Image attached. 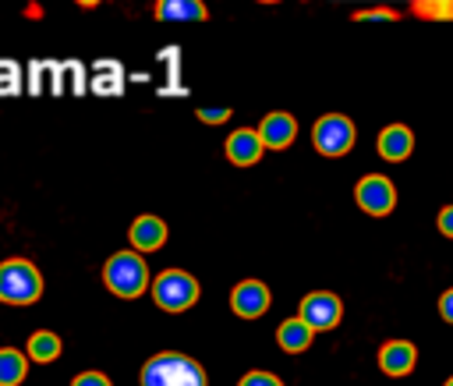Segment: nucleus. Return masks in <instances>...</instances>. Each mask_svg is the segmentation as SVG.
I'll use <instances>...</instances> for the list:
<instances>
[{
  "label": "nucleus",
  "instance_id": "obj_2",
  "mask_svg": "<svg viewBox=\"0 0 453 386\" xmlns=\"http://www.w3.org/2000/svg\"><path fill=\"white\" fill-rule=\"evenodd\" d=\"M103 280H106V287H110L117 297H138V294L149 287L145 259L134 255V251H117V255L106 259Z\"/></svg>",
  "mask_w": 453,
  "mask_h": 386
},
{
  "label": "nucleus",
  "instance_id": "obj_9",
  "mask_svg": "<svg viewBox=\"0 0 453 386\" xmlns=\"http://www.w3.org/2000/svg\"><path fill=\"white\" fill-rule=\"evenodd\" d=\"M255 131H258L265 149H287L297 138V120L287 110H276V113H265V120Z\"/></svg>",
  "mask_w": 453,
  "mask_h": 386
},
{
  "label": "nucleus",
  "instance_id": "obj_6",
  "mask_svg": "<svg viewBox=\"0 0 453 386\" xmlns=\"http://www.w3.org/2000/svg\"><path fill=\"white\" fill-rule=\"evenodd\" d=\"M354 198H357V205H361L368 216H389L393 205H396V188H393L389 177H382V174H368V177L357 181Z\"/></svg>",
  "mask_w": 453,
  "mask_h": 386
},
{
  "label": "nucleus",
  "instance_id": "obj_12",
  "mask_svg": "<svg viewBox=\"0 0 453 386\" xmlns=\"http://www.w3.org/2000/svg\"><path fill=\"white\" fill-rule=\"evenodd\" d=\"M411 149H414V131H411V127L389 124V127L379 131V156H382V159L400 163V159L411 156Z\"/></svg>",
  "mask_w": 453,
  "mask_h": 386
},
{
  "label": "nucleus",
  "instance_id": "obj_24",
  "mask_svg": "<svg viewBox=\"0 0 453 386\" xmlns=\"http://www.w3.org/2000/svg\"><path fill=\"white\" fill-rule=\"evenodd\" d=\"M198 117H202L205 124H223V120L230 117V110H198Z\"/></svg>",
  "mask_w": 453,
  "mask_h": 386
},
{
  "label": "nucleus",
  "instance_id": "obj_13",
  "mask_svg": "<svg viewBox=\"0 0 453 386\" xmlns=\"http://www.w3.org/2000/svg\"><path fill=\"white\" fill-rule=\"evenodd\" d=\"M166 241V223L159 216H138L131 223V244L134 251H156Z\"/></svg>",
  "mask_w": 453,
  "mask_h": 386
},
{
  "label": "nucleus",
  "instance_id": "obj_18",
  "mask_svg": "<svg viewBox=\"0 0 453 386\" xmlns=\"http://www.w3.org/2000/svg\"><path fill=\"white\" fill-rule=\"evenodd\" d=\"M414 14L428 18V21H453V0H411Z\"/></svg>",
  "mask_w": 453,
  "mask_h": 386
},
{
  "label": "nucleus",
  "instance_id": "obj_10",
  "mask_svg": "<svg viewBox=\"0 0 453 386\" xmlns=\"http://www.w3.org/2000/svg\"><path fill=\"white\" fill-rule=\"evenodd\" d=\"M262 152H265V145H262V138H258L255 127H237L226 138V159L234 166H251V163H258Z\"/></svg>",
  "mask_w": 453,
  "mask_h": 386
},
{
  "label": "nucleus",
  "instance_id": "obj_20",
  "mask_svg": "<svg viewBox=\"0 0 453 386\" xmlns=\"http://www.w3.org/2000/svg\"><path fill=\"white\" fill-rule=\"evenodd\" d=\"M71 386H113V382H110L103 372H81V375H78Z\"/></svg>",
  "mask_w": 453,
  "mask_h": 386
},
{
  "label": "nucleus",
  "instance_id": "obj_19",
  "mask_svg": "<svg viewBox=\"0 0 453 386\" xmlns=\"http://www.w3.org/2000/svg\"><path fill=\"white\" fill-rule=\"evenodd\" d=\"M237 386H283V382H280L273 372H248Z\"/></svg>",
  "mask_w": 453,
  "mask_h": 386
},
{
  "label": "nucleus",
  "instance_id": "obj_3",
  "mask_svg": "<svg viewBox=\"0 0 453 386\" xmlns=\"http://www.w3.org/2000/svg\"><path fill=\"white\" fill-rule=\"evenodd\" d=\"M42 294V276L25 259L0 262V301L4 305H32Z\"/></svg>",
  "mask_w": 453,
  "mask_h": 386
},
{
  "label": "nucleus",
  "instance_id": "obj_5",
  "mask_svg": "<svg viewBox=\"0 0 453 386\" xmlns=\"http://www.w3.org/2000/svg\"><path fill=\"white\" fill-rule=\"evenodd\" d=\"M354 138H357V127L343 113H326L311 127V142H315V149L322 156H343V152H350Z\"/></svg>",
  "mask_w": 453,
  "mask_h": 386
},
{
  "label": "nucleus",
  "instance_id": "obj_23",
  "mask_svg": "<svg viewBox=\"0 0 453 386\" xmlns=\"http://www.w3.org/2000/svg\"><path fill=\"white\" fill-rule=\"evenodd\" d=\"M439 315H442L446 322H453V287H449V290L439 297Z\"/></svg>",
  "mask_w": 453,
  "mask_h": 386
},
{
  "label": "nucleus",
  "instance_id": "obj_7",
  "mask_svg": "<svg viewBox=\"0 0 453 386\" xmlns=\"http://www.w3.org/2000/svg\"><path fill=\"white\" fill-rule=\"evenodd\" d=\"M297 315L311 326V333H326V329L340 326V319H343V305H340L336 294H329V290H315V294H308V297L301 301V312H297Z\"/></svg>",
  "mask_w": 453,
  "mask_h": 386
},
{
  "label": "nucleus",
  "instance_id": "obj_26",
  "mask_svg": "<svg viewBox=\"0 0 453 386\" xmlns=\"http://www.w3.org/2000/svg\"><path fill=\"white\" fill-rule=\"evenodd\" d=\"M446 386H453V375H449V379H446Z\"/></svg>",
  "mask_w": 453,
  "mask_h": 386
},
{
  "label": "nucleus",
  "instance_id": "obj_17",
  "mask_svg": "<svg viewBox=\"0 0 453 386\" xmlns=\"http://www.w3.org/2000/svg\"><path fill=\"white\" fill-rule=\"evenodd\" d=\"M28 358L32 361H57L60 358V336L50 329H39L28 336Z\"/></svg>",
  "mask_w": 453,
  "mask_h": 386
},
{
  "label": "nucleus",
  "instance_id": "obj_14",
  "mask_svg": "<svg viewBox=\"0 0 453 386\" xmlns=\"http://www.w3.org/2000/svg\"><path fill=\"white\" fill-rule=\"evenodd\" d=\"M159 21H205L209 11L202 0H156Z\"/></svg>",
  "mask_w": 453,
  "mask_h": 386
},
{
  "label": "nucleus",
  "instance_id": "obj_22",
  "mask_svg": "<svg viewBox=\"0 0 453 386\" xmlns=\"http://www.w3.org/2000/svg\"><path fill=\"white\" fill-rule=\"evenodd\" d=\"M439 234H446V237H453V205H446L442 212H439Z\"/></svg>",
  "mask_w": 453,
  "mask_h": 386
},
{
  "label": "nucleus",
  "instance_id": "obj_4",
  "mask_svg": "<svg viewBox=\"0 0 453 386\" xmlns=\"http://www.w3.org/2000/svg\"><path fill=\"white\" fill-rule=\"evenodd\" d=\"M152 297H156V305L163 312H184V308H191L198 301V283L184 269H166V273L156 276Z\"/></svg>",
  "mask_w": 453,
  "mask_h": 386
},
{
  "label": "nucleus",
  "instance_id": "obj_8",
  "mask_svg": "<svg viewBox=\"0 0 453 386\" xmlns=\"http://www.w3.org/2000/svg\"><path fill=\"white\" fill-rule=\"evenodd\" d=\"M269 301H273V294H269V287L262 280H241L230 290V308L241 319H258L269 308Z\"/></svg>",
  "mask_w": 453,
  "mask_h": 386
},
{
  "label": "nucleus",
  "instance_id": "obj_16",
  "mask_svg": "<svg viewBox=\"0 0 453 386\" xmlns=\"http://www.w3.org/2000/svg\"><path fill=\"white\" fill-rule=\"evenodd\" d=\"M28 372V361L14 347H0V386H21Z\"/></svg>",
  "mask_w": 453,
  "mask_h": 386
},
{
  "label": "nucleus",
  "instance_id": "obj_15",
  "mask_svg": "<svg viewBox=\"0 0 453 386\" xmlns=\"http://www.w3.org/2000/svg\"><path fill=\"white\" fill-rule=\"evenodd\" d=\"M311 326L297 315V319H287V322H280V329H276V340H280V347L287 351V354H301V351H308L311 347Z\"/></svg>",
  "mask_w": 453,
  "mask_h": 386
},
{
  "label": "nucleus",
  "instance_id": "obj_25",
  "mask_svg": "<svg viewBox=\"0 0 453 386\" xmlns=\"http://www.w3.org/2000/svg\"><path fill=\"white\" fill-rule=\"evenodd\" d=\"M78 4H81V7H96L99 0H78Z\"/></svg>",
  "mask_w": 453,
  "mask_h": 386
},
{
  "label": "nucleus",
  "instance_id": "obj_11",
  "mask_svg": "<svg viewBox=\"0 0 453 386\" xmlns=\"http://www.w3.org/2000/svg\"><path fill=\"white\" fill-rule=\"evenodd\" d=\"M414 365H418V347H414V344H407V340H389V344H382V351H379V368H382L386 375H407V372H414Z\"/></svg>",
  "mask_w": 453,
  "mask_h": 386
},
{
  "label": "nucleus",
  "instance_id": "obj_1",
  "mask_svg": "<svg viewBox=\"0 0 453 386\" xmlns=\"http://www.w3.org/2000/svg\"><path fill=\"white\" fill-rule=\"evenodd\" d=\"M142 386H205V372L195 358L163 351L145 361L142 368Z\"/></svg>",
  "mask_w": 453,
  "mask_h": 386
},
{
  "label": "nucleus",
  "instance_id": "obj_21",
  "mask_svg": "<svg viewBox=\"0 0 453 386\" xmlns=\"http://www.w3.org/2000/svg\"><path fill=\"white\" fill-rule=\"evenodd\" d=\"M354 18H357V21H379V18H382V21H393L396 11H386V7H382V11H357Z\"/></svg>",
  "mask_w": 453,
  "mask_h": 386
},
{
  "label": "nucleus",
  "instance_id": "obj_27",
  "mask_svg": "<svg viewBox=\"0 0 453 386\" xmlns=\"http://www.w3.org/2000/svg\"><path fill=\"white\" fill-rule=\"evenodd\" d=\"M258 4H276V0H258Z\"/></svg>",
  "mask_w": 453,
  "mask_h": 386
}]
</instances>
